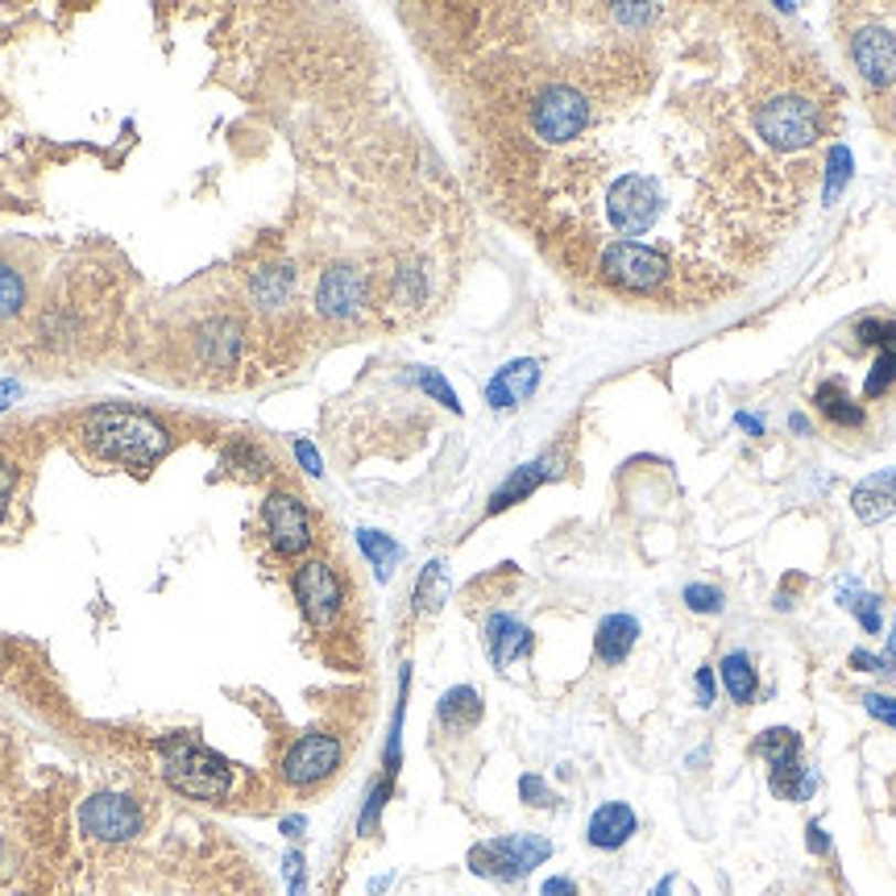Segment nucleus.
Listing matches in <instances>:
<instances>
[{
	"label": "nucleus",
	"mask_w": 896,
	"mask_h": 896,
	"mask_svg": "<svg viewBox=\"0 0 896 896\" xmlns=\"http://www.w3.org/2000/svg\"><path fill=\"white\" fill-rule=\"evenodd\" d=\"M893 386H896V353H879L876 362H872V370H867L863 398H867V403H876V398H884Z\"/></svg>",
	"instance_id": "c756f323"
},
{
	"label": "nucleus",
	"mask_w": 896,
	"mask_h": 896,
	"mask_svg": "<svg viewBox=\"0 0 896 896\" xmlns=\"http://www.w3.org/2000/svg\"><path fill=\"white\" fill-rule=\"evenodd\" d=\"M415 382H419V391H424V395H431V398H436V403H440V407H448V412H457V415H461V398L452 395V386H448V382L440 378V374H436V370H419V374H415Z\"/></svg>",
	"instance_id": "f704fd0d"
},
{
	"label": "nucleus",
	"mask_w": 896,
	"mask_h": 896,
	"mask_svg": "<svg viewBox=\"0 0 896 896\" xmlns=\"http://www.w3.org/2000/svg\"><path fill=\"white\" fill-rule=\"evenodd\" d=\"M636 643H639V619L636 615H622V610L606 615V619L598 622V631H594V655H598V664H606V669H619L622 660L636 652Z\"/></svg>",
	"instance_id": "aec40b11"
},
{
	"label": "nucleus",
	"mask_w": 896,
	"mask_h": 896,
	"mask_svg": "<svg viewBox=\"0 0 896 896\" xmlns=\"http://www.w3.org/2000/svg\"><path fill=\"white\" fill-rule=\"evenodd\" d=\"M341 759H345V747H341L337 735L311 730V735H299L287 747V756L278 764V776L291 785L295 793H311V789H320L324 780L341 772Z\"/></svg>",
	"instance_id": "1a4fd4ad"
},
{
	"label": "nucleus",
	"mask_w": 896,
	"mask_h": 896,
	"mask_svg": "<svg viewBox=\"0 0 896 896\" xmlns=\"http://www.w3.org/2000/svg\"><path fill=\"white\" fill-rule=\"evenodd\" d=\"M602 275L610 278L615 287H622V291L652 295L672 278V266L660 249H652V245L615 242L602 249Z\"/></svg>",
	"instance_id": "9d476101"
},
{
	"label": "nucleus",
	"mask_w": 896,
	"mask_h": 896,
	"mask_svg": "<svg viewBox=\"0 0 896 896\" xmlns=\"http://www.w3.org/2000/svg\"><path fill=\"white\" fill-rule=\"evenodd\" d=\"M797 589H806V577H801V573H789V577L780 582V589L772 594V606L780 610V615H789V610L797 606Z\"/></svg>",
	"instance_id": "ea45409f"
},
{
	"label": "nucleus",
	"mask_w": 896,
	"mask_h": 896,
	"mask_svg": "<svg viewBox=\"0 0 896 896\" xmlns=\"http://www.w3.org/2000/svg\"><path fill=\"white\" fill-rule=\"evenodd\" d=\"M295 457H299L303 473H311V478H320V473H324V461H320V452H316L308 440H295Z\"/></svg>",
	"instance_id": "37998d69"
},
{
	"label": "nucleus",
	"mask_w": 896,
	"mask_h": 896,
	"mask_svg": "<svg viewBox=\"0 0 896 896\" xmlns=\"http://www.w3.org/2000/svg\"><path fill=\"white\" fill-rule=\"evenodd\" d=\"M13 482H18V473H13V466H9V461H0V515H4V506H9Z\"/></svg>",
	"instance_id": "49530a36"
},
{
	"label": "nucleus",
	"mask_w": 896,
	"mask_h": 896,
	"mask_svg": "<svg viewBox=\"0 0 896 896\" xmlns=\"http://www.w3.org/2000/svg\"><path fill=\"white\" fill-rule=\"evenodd\" d=\"M519 801L532 806V810H552V806H556V793L548 789L544 776L527 772V776H519Z\"/></svg>",
	"instance_id": "72a5a7b5"
},
{
	"label": "nucleus",
	"mask_w": 896,
	"mask_h": 896,
	"mask_svg": "<svg viewBox=\"0 0 896 896\" xmlns=\"http://www.w3.org/2000/svg\"><path fill=\"white\" fill-rule=\"evenodd\" d=\"M25 308V278L18 275V266L0 262V320H13Z\"/></svg>",
	"instance_id": "c85d7f7f"
},
{
	"label": "nucleus",
	"mask_w": 896,
	"mask_h": 896,
	"mask_svg": "<svg viewBox=\"0 0 896 896\" xmlns=\"http://www.w3.org/2000/svg\"><path fill=\"white\" fill-rule=\"evenodd\" d=\"M735 428H743L747 436H764V431H768L764 428V419H756L751 412H735Z\"/></svg>",
	"instance_id": "09e8293b"
},
{
	"label": "nucleus",
	"mask_w": 896,
	"mask_h": 896,
	"mask_svg": "<svg viewBox=\"0 0 896 896\" xmlns=\"http://www.w3.org/2000/svg\"><path fill=\"white\" fill-rule=\"evenodd\" d=\"M224 466L228 469H242V473H266V457H262V448L254 445H233L228 452H224Z\"/></svg>",
	"instance_id": "c9c22d12"
},
{
	"label": "nucleus",
	"mask_w": 896,
	"mask_h": 896,
	"mask_svg": "<svg viewBox=\"0 0 896 896\" xmlns=\"http://www.w3.org/2000/svg\"><path fill=\"white\" fill-rule=\"evenodd\" d=\"M893 648H896V619H893Z\"/></svg>",
	"instance_id": "864d4df0"
},
{
	"label": "nucleus",
	"mask_w": 896,
	"mask_h": 896,
	"mask_svg": "<svg viewBox=\"0 0 896 896\" xmlns=\"http://www.w3.org/2000/svg\"><path fill=\"white\" fill-rule=\"evenodd\" d=\"M639 830V813L627 801H602L598 810L589 813L586 822V843L594 851H619L631 843V834Z\"/></svg>",
	"instance_id": "a211bd4d"
},
{
	"label": "nucleus",
	"mask_w": 896,
	"mask_h": 896,
	"mask_svg": "<svg viewBox=\"0 0 896 896\" xmlns=\"http://www.w3.org/2000/svg\"><path fill=\"white\" fill-rule=\"evenodd\" d=\"M424 291H428L424 270H415V266H407V270H395V299H398V303H419V299H424Z\"/></svg>",
	"instance_id": "e433bc0d"
},
{
	"label": "nucleus",
	"mask_w": 896,
	"mask_h": 896,
	"mask_svg": "<svg viewBox=\"0 0 896 896\" xmlns=\"http://www.w3.org/2000/svg\"><path fill=\"white\" fill-rule=\"evenodd\" d=\"M295 295V270L291 266H262L249 275V299L258 303L262 311H278L287 308Z\"/></svg>",
	"instance_id": "393cba45"
},
{
	"label": "nucleus",
	"mask_w": 896,
	"mask_h": 896,
	"mask_svg": "<svg viewBox=\"0 0 896 896\" xmlns=\"http://www.w3.org/2000/svg\"><path fill=\"white\" fill-rule=\"evenodd\" d=\"M540 896H577V884L569 876H548L540 884Z\"/></svg>",
	"instance_id": "a18cd8bd"
},
{
	"label": "nucleus",
	"mask_w": 896,
	"mask_h": 896,
	"mask_svg": "<svg viewBox=\"0 0 896 896\" xmlns=\"http://www.w3.org/2000/svg\"><path fill=\"white\" fill-rule=\"evenodd\" d=\"M287 876H291V893L295 896L303 893V855H299V851L287 855Z\"/></svg>",
	"instance_id": "de8ad7c7"
},
{
	"label": "nucleus",
	"mask_w": 896,
	"mask_h": 896,
	"mask_svg": "<svg viewBox=\"0 0 896 896\" xmlns=\"http://www.w3.org/2000/svg\"><path fill=\"white\" fill-rule=\"evenodd\" d=\"M801 735L793 726H764L751 739V756L768 764V789L780 801H810L818 793V772L806 768Z\"/></svg>",
	"instance_id": "20e7f679"
},
{
	"label": "nucleus",
	"mask_w": 896,
	"mask_h": 896,
	"mask_svg": "<svg viewBox=\"0 0 896 896\" xmlns=\"http://www.w3.org/2000/svg\"><path fill=\"white\" fill-rule=\"evenodd\" d=\"M846 664H851V672H872V676H893L896 672V648H888L884 655L867 652V648H855V652L846 655Z\"/></svg>",
	"instance_id": "473e14b6"
},
{
	"label": "nucleus",
	"mask_w": 896,
	"mask_h": 896,
	"mask_svg": "<svg viewBox=\"0 0 896 896\" xmlns=\"http://www.w3.org/2000/svg\"><path fill=\"white\" fill-rule=\"evenodd\" d=\"M589 117H594V104L573 84H548L532 100V134L544 146H565L582 138L589 129Z\"/></svg>",
	"instance_id": "6e6552de"
},
{
	"label": "nucleus",
	"mask_w": 896,
	"mask_h": 896,
	"mask_svg": "<svg viewBox=\"0 0 896 896\" xmlns=\"http://www.w3.org/2000/svg\"><path fill=\"white\" fill-rule=\"evenodd\" d=\"M358 544H362V552L370 556V565H374V577H378V582H391L395 565L403 561V544L391 540L386 532H374V527H362V532H358Z\"/></svg>",
	"instance_id": "a878e982"
},
{
	"label": "nucleus",
	"mask_w": 896,
	"mask_h": 896,
	"mask_svg": "<svg viewBox=\"0 0 896 896\" xmlns=\"http://www.w3.org/2000/svg\"><path fill=\"white\" fill-rule=\"evenodd\" d=\"M79 436L92 457L125 469H150L171 448V431L138 407H100L84 419Z\"/></svg>",
	"instance_id": "f257e3e1"
},
{
	"label": "nucleus",
	"mask_w": 896,
	"mask_h": 896,
	"mask_svg": "<svg viewBox=\"0 0 896 896\" xmlns=\"http://www.w3.org/2000/svg\"><path fill=\"white\" fill-rule=\"evenodd\" d=\"M756 134L776 154H793L826 134V108L806 92H776L756 104Z\"/></svg>",
	"instance_id": "7ed1b4c3"
},
{
	"label": "nucleus",
	"mask_w": 896,
	"mask_h": 896,
	"mask_svg": "<svg viewBox=\"0 0 896 896\" xmlns=\"http://www.w3.org/2000/svg\"><path fill=\"white\" fill-rule=\"evenodd\" d=\"M846 179H851V150H846V146H834V150H830L826 200H834V195L846 188Z\"/></svg>",
	"instance_id": "4c0bfd02"
},
{
	"label": "nucleus",
	"mask_w": 896,
	"mask_h": 896,
	"mask_svg": "<svg viewBox=\"0 0 896 896\" xmlns=\"http://www.w3.org/2000/svg\"><path fill=\"white\" fill-rule=\"evenodd\" d=\"M262 527H266V540L278 556H303L311 548V511L308 502L291 494V490H270L266 502H262Z\"/></svg>",
	"instance_id": "9b49d317"
},
{
	"label": "nucleus",
	"mask_w": 896,
	"mask_h": 896,
	"mask_svg": "<svg viewBox=\"0 0 896 896\" xmlns=\"http://www.w3.org/2000/svg\"><path fill=\"white\" fill-rule=\"evenodd\" d=\"M652 896H672V876H664L660 884L652 888Z\"/></svg>",
	"instance_id": "603ef678"
},
{
	"label": "nucleus",
	"mask_w": 896,
	"mask_h": 896,
	"mask_svg": "<svg viewBox=\"0 0 896 896\" xmlns=\"http://www.w3.org/2000/svg\"><path fill=\"white\" fill-rule=\"evenodd\" d=\"M855 337H860L863 345H876L879 353H896V320H876V316H867V320L855 324Z\"/></svg>",
	"instance_id": "7c9ffc66"
},
{
	"label": "nucleus",
	"mask_w": 896,
	"mask_h": 896,
	"mask_svg": "<svg viewBox=\"0 0 896 896\" xmlns=\"http://www.w3.org/2000/svg\"><path fill=\"white\" fill-rule=\"evenodd\" d=\"M303 830H308V818H299V813H295V818H282V834H287V839H299Z\"/></svg>",
	"instance_id": "8fccbe9b"
},
{
	"label": "nucleus",
	"mask_w": 896,
	"mask_h": 896,
	"mask_svg": "<svg viewBox=\"0 0 896 896\" xmlns=\"http://www.w3.org/2000/svg\"><path fill=\"white\" fill-rule=\"evenodd\" d=\"M552 478H561V457L556 452H544V457H535V461H527V466L511 469V478L490 494V502H486V515H502V511H511V506H519L523 499H532L540 486H548Z\"/></svg>",
	"instance_id": "2eb2a0df"
},
{
	"label": "nucleus",
	"mask_w": 896,
	"mask_h": 896,
	"mask_svg": "<svg viewBox=\"0 0 896 896\" xmlns=\"http://www.w3.org/2000/svg\"><path fill=\"white\" fill-rule=\"evenodd\" d=\"M851 615H855V622H860L867 636H879V631H884V598H879L876 589H863L860 602L851 606Z\"/></svg>",
	"instance_id": "2f4dec72"
},
{
	"label": "nucleus",
	"mask_w": 896,
	"mask_h": 896,
	"mask_svg": "<svg viewBox=\"0 0 896 896\" xmlns=\"http://www.w3.org/2000/svg\"><path fill=\"white\" fill-rule=\"evenodd\" d=\"M482 643H486V652H490V660H494V669H506V664H515L523 655H532L535 636L519 615L494 610V615L482 622Z\"/></svg>",
	"instance_id": "dca6fc26"
},
{
	"label": "nucleus",
	"mask_w": 896,
	"mask_h": 896,
	"mask_svg": "<svg viewBox=\"0 0 896 896\" xmlns=\"http://www.w3.org/2000/svg\"><path fill=\"white\" fill-rule=\"evenodd\" d=\"M681 602H685L690 615H706V619H714V615H723L726 610V589L714 586V582H690V586L681 589Z\"/></svg>",
	"instance_id": "cd10ccee"
},
{
	"label": "nucleus",
	"mask_w": 896,
	"mask_h": 896,
	"mask_svg": "<svg viewBox=\"0 0 896 896\" xmlns=\"http://www.w3.org/2000/svg\"><path fill=\"white\" fill-rule=\"evenodd\" d=\"M863 582L855 577V573H846V577H839V586H834V602L843 606V610H851V606L860 602V594H863Z\"/></svg>",
	"instance_id": "79ce46f5"
},
{
	"label": "nucleus",
	"mask_w": 896,
	"mask_h": 896,
	"mask_svg": "<svg viewBox=\"0 0 896 896\" xmlns=\"http://www.w3.org/2000/svg\"><path fill=\"white\" fill-rule=\"evenodd\" d=\"M540 386V362L535 358H519V362L502 365L494 378L486 382V403L494 412H515L519 403H527Z\"/></svg>",
	"instance_id": "f3484780"
},
{
	"label": "nucleus",
	"mask_w": 896,
	"mask_h": 896,
	"mask_svg": "<svg viewBox=\"0 0 896 896\" xmlns=\"http://www.w3.org/2000/svg\"><path fill=\"white\" fill-rule=\"evenodd\" d=\"M851 511L860 523H879V519L896 515V466L867 473L863 482H855L851 490Z\"/></svg>",
	"instance_id": "6ab92c4d"
},
{
	"label": "nucleus",
	"mask_w": 896,
	"mask_h": 896,
	"mask_svg": "<svg viewBox=\"0 0 896 896\" xmlns=\"http://www.w3.org/2000/svg\"><path fill=\"white\" fill-rule=\"evenodd\" d=\"M813 407H818V415L826 419L830 428H846V431H860L863 424H867V412H863V403H855V398L846 395L843 378H830L822 382L818 391H813Z\"/></svg>",
	"instance_id": "4be33fe9"
},
{
	"label": "nucleus",
	"mask_w": 896,
	"mask_h": 896,
	"mask_svg": "<svg viewBox=\"0 0 896 896\" xmlns=\"http://www.w3.org/2000/svg\"><path fill=\"white\" fill-rule=\"evenodd\" d=\"M141 826H146V810L129 793H96L79 810V830L96 843H129L134 834H141Z\"/></svg>",
	"instance_id": "f8f14e48"
},
{
	"label": "nucleus",
	"mask_w": 896,
	"mask_h": 896,
	"mask_svg": "<svg viewBox=\"0 0 896 896\" xmlns=\"http://www.w3.org/2000/svg\"><path fill=\"white\" fill-rule=\"evenodd\" d=\"M806 846H810V855H830V839H826V830H822L818 818L806 826Z\"/></svg>",
	"instance_id": "c03bdc74"
},
{
	"label": "nucleus",
	"mask_w": 896,
	"mask_h": 896,
	"mask_svg": "<svg viewBox=\"0 0 896 896\" xmlns=\"http://www.w3.org/2000/svg\"><path fill=\"white\" fill-rule=\"evenodd\" d=\"M162 780L191 801H224L233 793V764L191 739L162 743Z\"/></svg>",
	"instance_id": "f03ea898"
},
{
	"label": "nucleus",
	"mask_w": 896,
	"mask_h": 896,
	"mask_svg": "<svg viewBox=\"0 0 896 896\" xmlns=\"http://www.w3.org/2000/svg\"><path fill=\"white\" fill-rule=\"evenodd\" d=\"M664 212V188L652 174H622L606 191V221L619 233V242L643 237Z\"/></svg>",
	"instance_id": "0eeeda50"
},
{
	"label": "nucleus",
	"mask_w": 896,
	"mask_h": 896,
	"mask_svg": "<svg viewBox=\"0 0 896 896\" xmlns=\"http://www.w3.org/2000/svg\"><path fill=\"white\" fill-rule=\"evenodd\" d=\"M860 702H863V710L876 718V723L893 726V730H896V697H893V693H863Z\"/></svg>",
	"instance_id": "58836bf2"
},
{
	"label": "nucleus",
	"mask_w": 896,
	"mask_h": 896,
	"mask_svg": "<svg viewBox=\"0 0 896 896\" xmlns=\"http://www.w3.org/2000/svg\"><path fill=\"white\" fill-rule=\"evenodd\" d=\"M445 594H448L445 561H428V565H424V573H419V586H415V610H419V615H431V610H440Z\"/></svg>",
	"instance_id": "bb28decb"
},
{
	"label": "nucleus",
	"mask_w": 896,
	"mask_h": 896,
	"mask_svg": "<svg viewBox=\"0 0 896 896\" xmlns=\"http://www.w3.org/2000/svg\"><path fill=\"white\" fill-rule=\"evenodd\" d=\"M789 431H793V436H810V419L801 412H793L789 415Z\"/></svg>",
	"instance_id": "3c124183"
},
{
	"label": "nucleus",
	"mask_w": 896,
	"mask_h": 896,
	"mask_svg": "<svg viewBox=\"0 0 896 896\" xmlns=\"http://www.w3.org/2000/svg\"><path fill=\"white\" fill-rule=\"evenodd\" d=\"M544 860H552V843L544 834H502V839H486V843L469 846V872L499 884H515V879L532 876Z\"/></svg>",
	"instance_id": "423d86ee"
},
{
	"label": "nucleus",
	"mask_w": 896,
	"mask_h": 896,
	"mask_svg": "<svg viewBox=\"0 0 896 896\" xmlns=\"http://www.w3.org/2000/svg\"><path fill=\"white\" fill-rule=\"evenodd\" d=\"M851 63L867 87L896 84V34L884 25H863L851 34Z\"/></svg>",
	"instance_id": "4468645a"
},
{
	"label": "nucleus",
	"mask_w": 896,
	"mask_h": 896,
	"mask_svg": "<svg viewBox=\"0 0 896 896\" xmlns=\"http://www.w3.org/2000/svg\"><path fill=\"white\" fill-rule=\"evenodd\" d=\"M291 589H295V602H299V610H303V619H308V627L316 636L332 631V627L341 622V615H345V602H349L345 577H341V569H337L332 561H324V556L303 561L291 577Z\"/></svg>",
	"instance_id": "39448f33"
},
{
	"label": "nucleus",
	"mask_w": 896,
	"mask_h": 896,
	"mask_svg": "<svg viewBox=\"0 0 896 896\" xmlns=\"http://www.w3.org/2000/svg\"><path fill=\"white\" fill-rule=\"evenodd\" d=\"M718 685L726 690V697L735 702V706H756L759 697V669L756 660L743 652H726L723 660H718Z\"/></svg>",
	"instance_id": "5701e85b"
},
{
	"label": "nucleus",
	"mask_w": 896,
	"mask_h": 896,
	"mask_svg": "<svg viewBox=\"0 0 896 896\" xmlns=\"http://www.w3.org/2000/svg\"><path fill=\"white\" fill-rule=\"evenodd\" d=\"M693 690H697V702H702V710L714 706V693H718V669L702 664V669L693 672Z\"/></svg>",
	"instance_id": "a19ab883"
},
{
	"label": "nucleus",
	"mask_w": 896,
	"mask_h": 896,
	"mask_svg": "<svg viewBox=\"0 0 896 896\" xmlns=\"http://www.w3.org/2000/svg\"><path fill=\"white\" fill-rule=\"evenodd\" d=\"M195 349H200V358H204L212 370H228V365L237 362V353H242V324L228 320V316H212V320L200 328Z\"/></svg>",
	"instance_id": "412c9836"
},
{
	"label": "nucleus",
	"mask_w": 896,
	"mask_h": 896,
	"mask_svg": "<svg viewBox=\"0 0 896 896\" xmlns=\"http://www.w3.org/2000/svg\"><path fill=\"white\" fill-rule=\"evenodd\" d=\"M365 295H370V278L358 266H328L316 287V311L328 320H353L365 308Z\"/></svg>",
	"instance_id": "ddd939ff"
},
{
	"label": "nucleus",
	"mask_w": 896,
	"mask_h": 896,
	"mask_svg": "<svg viewBox=\"0 0 896 896\" xmlns=\"http://www.w3.org/2000/svg\"><path fill=\"white\" fill-rule=\"evenodd\" d=\"M482 693L473 690V685H452V690L440 697V706H436V723L445 726V730H452V735H466V730H473V726L482 723Z\"/></svg>",
	"instance_id": "b1692460"
}]
</instances>
